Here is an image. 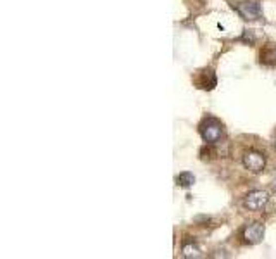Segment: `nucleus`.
Returning <instances> with one entry per match:
<instances>
[{
  "instance_id": "nucleus-1",
  "label": "nucleus",
  "mask_w": 276,
  "mask_h": 259,
  "mask_svg": "<svg viewBox=\"0 0 276 259\" xmlns=\"http://www.w3.org/2000/svg\"><path fill=\"white\" fill-rule=\"evenodd\" d=\"M198 131L205 143H218L224 135V127L216 118H205L198 127Z\"/></svg>"
},
{
  "instance_id": "nucleus-2",
  "label": "nucleus",
  "mask_w": 276,
  "mask_h": 259,
  "mask_svg": "<svg viewBox=\"0 0 276 259\" xmlns=\"http://www.w3.org/2000/svg\"><path fill=\"white\" fill-rule=\"evenodd\" d=\"M242 162H244V166L249 169V171L261 173V171H264V168H266V155L256 149H250L244 154Z\"/></svg>"
},
{
  "instance_id": "nucleus-3",
  "label": "nucleus",
  "mask_w": 276,
  "mask_h": 259,
  "mask_svg": "<svg viewBox=\"0 0 276 259\" xmlns=\"http://www.w3.org/2000/svg\"><path fill=\"white\" fill-rule=\"evenodd\" d=\"M270 202V194L266 190H252L244 197V207L249 211H263Z\"/></svg>"
},
{
  "instance_id": "nucleus-4",
  "label": "nucleus",
  "mask_w": 276,
  "mask_h": 259,
  "mask_svg": "<svg viewBox=\"0 0 276 259\" xmlns=\"http://www.w3.org/2000/svg\"><path fill=\"white\" fill-rule=\"evenodd\" d=\"M242 239H244V242L249 244V246L259 244L261 240L264 239V225L259 223V221L247 223L244 228H242Z\"/></svg>"
},
{
  "instance_id": "nucleus-5",
  "label": "nucleus",
  "mask_w": 276,
  "mask_h": 259,
  "mask_svg": "<svg viewBox=\"0 0 276 259\" xmlns=\"http://www.w3.org/2000/svg\"><path fill=\"white\" fill-rule=\"evenodd\" d=\"M237 12L240 14L244 19L247 21H256L261 17V3L257 0H247L237 5Z\"/></svg>"
},
{
  "instance_id": "nucleus-6",
  "label": "nucleus",
  "mask_w": 276,
  "mask_h": 259,
  "mask_svg": "<svg viewBox=\"0 0 276 259\" xmlns=\"http://www.w3.org/2000/svg\"><path fill=\"white\" fill-rule=\"evenodd\" d=\"M193 83L197 85L202 90H212V88L218 85V80H216V75L212 69H202V71L197 73V76L193 78Z\"/></svg>"
},
{
  "instance_id": "nucleus-7",
  "label": "nucleus",
  "mask_w": 276,
  "mask_h": 259,
  "mask_svg": "<svg viewBox=\"0 0 276 259\" xmlns=\"http://www.w3.org/2000/svg\"><path fill=\"white\" fill-rule=\"evenodd\" d=\"M182 256L186 259H197L202 256V251L198 247V244L190 237H185L182 242Z\"/></svg>"
},
{
  "instance_id": "nucleus-8",
  "label": "nucleus",
  "mask_w": 276,
  "mask_h": 259,
  "mask_svg": "<svg viewBox=\"0 0 276 259\" xmlns=\"http://www.w3.org/2000/svg\"><path fill=\"white\" fill-rule=\"evenodd\" d=\"M261 62L276 64V43H268V45L261 50Z\"/></svg>"
},
{
  "instance_id": "nucleus-9",
  "label": "nucleus",
  "mask_w": 276,
  "mask_h": 259,
  "mask_svg": "<svg viewBox=\"0 0 276 259\" xmlns=\"http://www.w3.org/2000/svg\"><path fill=\"white\" fill-rule=\"evenodd\" d=\"M176 183H178L180 187H185V188L192 187V185L195 183V176L188 171H183V173H180V175L176 176Z\"/></svg>"
},
{
  "instance_id": "nucleus-10",
  "label": "nucleus",
  "mask_w": 276,
  "mask_h": 259,
  "mask_svg": "<svg viewBox=\"0 0 276 259\" xmlns=\"http://www.w3.org/2000/svg\"><path fill=\"white\" fill-rule=\"evenodd\" d=\"M242 42H249L250 45H252L254 42H256V38H254V35H252V31H249V29H245L244 31V36H242Z\"/></svg>"
},
{
  "instance_id": "nucleus-11",
  "label": "nucleus",
  "mask_w": 276,
  "mask_h": 259,
  "mask_svg": "<svg viewBox=\"0 0 276 259\" xmlns=\"http://www.w3.org/2000/svg\"><path fill=\"white\" fill-rule=\"evenodd\" d=\"M273 192H276V181H275V183H273Z\"/></svg>"
},
{
  "instance_id": "nucleus-12",
  "label": "nucleus",
  "mask_w": 276,
  "mask_h": 259,
  "mask_svg": "<svg viewBox=\"0 0 276 259\" xmlns=\"http://www.w3.org/2000/svg\"><path fill=\"white\" fill-rule=\"evenodd\" d=\"M275 149H276V143H275Z\"/></svg>"
}]
</instances>
